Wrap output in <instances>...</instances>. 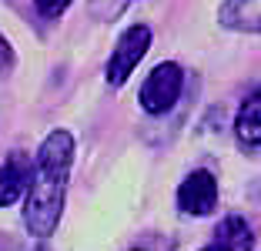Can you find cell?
Here are the masks:
<instances>
[{
  "label": "cell",
  "instance_id": "cell-1",
  "mask_svg": "<svg viewBox=\"0 0 261 251\" xmlns=\"http://www.w3.org/2000/svg\"><path fill=\"white\" fill-rule=\"evenodd\" d=\"M74 137L70 131H50L37 147L34 161V181L23 194V224L34 238L47 241L57 231L64 214V194H67V178L74 167Z\"/></svg>",
  "mask_w": 261,
  "mask_h": 251
},
{
  "label": "cell",
  "instance_id": "cell-2",
  "mask_svg": "<svg viewBox=\"0 0 261 251\" xmlns=\"http://www.w3.org/2000/svg\"><path fill=\"white\" fill-rule=\"evenodd\" d=\"M181 91H185V67L174 64V61H164L147 74L144 84H141L138 101H141V107H144V114L161 117L181 101Z\"/></svg>",
  "mask_w": 261,
  "mask_h": 251
},
{
  "label": "cell",
  "instance_id": "cell-3",
  "mask_svg": "<svg viewBox=\"0 0 261 251\" xmlns=\"http://www.w3.org/2000/svg\"><path fill=\"white\" fill-rule=\"evenodd\" d=\"M151 51V27L147 23H130L127 31L117 37L114 51L108 57V67H104V81L111 87H121L127 84V77L134 74L141 61H144V54Z\"/></svg>",
  "mask_w": 261,
  "mask_h": 251
},
{
  "label": "cell",
  "instance_id": "cell-4",
  "mask_svg": "<svg viewBox=\"0 0 261 251\" xmlns=\"http://www.w3.org/2000/svg\"><path fill=\"white\" fill-rule=\"evenodd\" d=\"M177 208L185 214H194V218L211 214L218 208V178L211 171H204V167L191 171L177 188Z\"/></svg>",
  "mask_w": 261,
  "mask_h": 251
},
{
  "label": "cell",
  "instance_id": "cell-5",
  "mask_svg": "<svg viewBox=\"0 0 261 251\" xmlns=\"http://www.w3.org/2000/svg\"><path fill=\"white\" fill-rule=\"evenodd\" d=\"M34 181V161L23 151H14L0 164V208H10L27 194Z\"/></svg>",
  "mask_w": 261,
  "mask_h": 251
},
{
  "label": "cell",
  "instance_id": "cell-6",
  "mask_svg": "<svg viewBox=\"0 0 261 251\" xmlns=\"http://www.w3.org/2000/svg\"><path fill=\"white\" fill-rule=\"evenodd\" d=\"M218 23L238 34H261V0H224L218 7Z\"/></svg>",
  "mask_w": 261,
  "mask_h": 251
},
{
  "label": "cell",
  "instance_id": "cell-7",
  "mask_svg": "<svg viewBox=\"0 0 261 251\" xmlns=\"http://www.w3.org/2000/svg\"><path fill=\"white\" fill-rule=\"evenodd\" d=\"M234 134L245 147H261V91L245 97L234 117Z\"/></svg>",
  "mask_w": 261,
  "mask_h": 251
},
{
  "label": "cell",
  "instance_id": "cell-8",
  "mask_svg": "<svg viewBox=\"0 0 261 251\" xmlns=\"http://www.w3.org/2000/svg\"><path fill=\"white\" fill-rule=\"evenodd\" d=\"M218 244H224L228 251H251L254 248V235H251V224L238 214H231L218 224Z\"/></svg>",
  "mask_w": 261,
  "mask_h": 251
},
{
  "label": "cell",
  "instance_id": "cell-9",
  "mask_svg": "<svg viewBox=\"0 0 261 251\" xmlns=\"http://www.w3.org/2000/svg\"><path fill=\"white\" fill-rule=\"evenodd\" d=\"M130 4H134V0H87V10H91V17H97V20H117Z\"/></svg>",
  "mask_w": 261,
  "mask_h": 251
},
{
  "label": "cell",
  "instance_id": "cell-10",
  "mask_svg": "<svg viewBox=\"0 0 261 251\" xmlns=\"http://www.w3.org/2000/svg\"><path fill=\"white\" fill-rule=\"evenodd\" d=\"M34 4H37L40 17H47V20H57V17L70 7V0H34Z\"/></svg>",
  "mask_w": 261,
  "mask_h": 251
},
{
  "label": "cell",
  "instance_id": "cell-11",
  "mask_svg": "<svg viewBox=\"0 0 261 251\" xmlns=\"http://www.w3.org/2000/svg\"><path fill=\"white\" fill-rule=\"evenodd\" d=\"M14 64H17V54H14V47H10V40L0 34V77L10 74V70H14Z\"/></svg>",
  "mask_w": 261,
  "mask_h": 251
},
{
  "label": "cell",
  "instance_id": "cell-12",
  "mask_svg": "<svg viewBox=\"0 0 261 251\" xmlns=\"http://www.w3.org/2000/svg\"><path fill=\"white\" fill-rule=\"evenodd\" d=\"M201 251H228V248H224V244H218V241H215V244H207V248H201Z\"/></svg>",
  "mask_w": 261,
  "mask_h": 251
},
{
  "label": "cell",
  "instance_id": "cell-13",
  "mask_svg": "<svg viewBox=\"0 0 261 251\" xmlns=\"http://www.w3.org/2000/svg\"><path fill=\"white\" fill-rule=\"evenodd\" d=\"M34 251H50V248H47V244H37V248H34Z\"/></svg>",
  "mask_w": 261,
  "mask_h": 251
}]
</instances>
